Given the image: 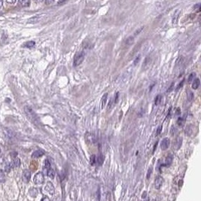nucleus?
<instances>
[{
    "label": "nucleus",
    "instance_id": "f257e3e1",
    "mask_svg": "<svg viewBox=\"0 0 201 201\" xmlns=\"http://www.w3.org/2000/svg\"><path fill=\"white\" fill-rule=\"evenodd\" d=\"M24 112L26 113V115H27L28 118L29 120H31L32 122H33V123H35V124L38 123L39 119H38L37 115L32 109V108H30L29 106H25L24 107Z\"/></svg>",
    "mask_w": 201,
    "mask_h": 201
},
{
    "label": "nucleus",
    "instance_id": "f03ea898",
    "mask_svg": "<svg viewBox=\"0 0 201 201\" xmlns=\"http://www.w3.org/2000/svg\"><path fill=\"white\" fill-rule=\"evenodd\" d=\"M85 58V53L84 51H78L75 54L74 56V61H73V65L75 67L81 65Z\"/></svg>",
    "mask_w": 201,
    "mask_h": 201
},
{
    "label": "nucleus",
    "instance_id": "7ed1b4c3",
    "mask_svg": "<svg viewBox=\"0 0 201 201\" xmlns=\"http://www.w3.org/2000/svg\"><path fill=\"white\" fill-rule=\"evenodd\" d=\"M45 182V178H44V174L41 172L36 173V175L34 177V182L36 185H41L43 184Z\"/></svg>",
    "mask_w": 201,
    "mask_h": 201
},
{
    "label": "nucleus",
    "instance_id": "20e7f679",
    "mask_svg": "<svg viewBox=\"0 0 201 201\" xmlns=\"http://www.w3.org/2000/svg\"><path fill=\"white\" fill-rule=\"evenodd\" d=\"M164 182V180L163 177H161V176H157L156 178H155V182H154V187H155V188H156L157 190H159L160 187H161V186L163 185Z\"/></svg>",
    "mask_w": 201,
    "mask_h": 201
},
{
    "label": "nucleus",
    "instance_id": "39448f33",
    "mask_svg": "<svg viewBox=\"0 0 201 201\" xmlns=\"http://www.w3.org/2000/svg\"><path fill=\"white\" fill-rule=\"evenodd\" d=\"M169 144H170V140L169 138H164L162 141L160 142V148L161 150L165 151L167 150V148L169 146Z\"/></svg>",
    "mask_w": 201,
    "mask_h": 201
},
{
    "label": "nucleus",
    "instance_id": "423d86ee",
    "mask_svg": "<svg viewBox=\"0 0 201 201\" xmlns=\"http://www.w3.org/2000/svg\"><path fill=\"white\" fill-rule=\"evenodd\" d=\"M31 178V173L28 169H25L23 173V180L25 183H28Z\"/></svg>",
    "mask_w": 201,
    "mask_h": 201
},
{
    "label": "nucleus",
    "instance_id": "0eeeda50",
    "mask_svg": "<svg viewBox=\"0 0 201 201\" xmlns=\"http://www.w3.org/2000/svg\"><path fill=\"white\" fill-rule=\"evenodd\" d=\"M182 145V137H178L176 139V141H175V143H174V145H173L174 149L176 151L178 150L181 148Z\"/></svg>",
    "mask_w": 201,
    "mask_h": 201
},
{
    "label": "nucleus",
    "instance_id": "6e6552de",
    "mask_svg": "<svg viewBox=\"0 0 201 201\" xmlns=\"http://www.w3.org/2000/svg\"><path fill=\"white\" fill-rule=\"evenodd\" d=\"M173 157L172 154H169L167 158H166L165 159V161H164V164H163L164 167H169L170 165L172 164V162H173Z\"/></svg>",
    "mask_w": 201,
    "mask_h": 201
},
{
    "label": "nucleus",
    "instance_id": "1a4fd4ad",
    "mask_svg": "<svg viewBox=\"0 0 201 201\" xmlns=\"http://www.w3.org/2000/svg\"><path fill=\"white\" fill-rule=\"evenodd\" d=\"M45 190L48 192L49 194H51V195H53L54 194V187L53 184L50 182L47 183V185L45 187Z\"/></svg>",
    "mask_w": 201,
    "mask_h": 201
},
{
    "label": "nucleus",
    "instance_id": "9d476101",
    "mask_svg": "<svg viewBox=\"0 0 201 201\" xmlns=\"http://www.w3.org/2000/svg\"><path fill=\"white\" fill-rule=\"evenodd\" d=\"M44 154H45V151H44L43 150H36L33 153L32 158H41V157L43 156Z\"/></svg>",
    "mask_w": 201,
    "mask_h": 201
},
{
    "label": "nucleus",
    "instance_id": "9b49d317",
    "mask_svg": "<svg viewBox=\"0 0 201 201\" xmlns=\"http://www.w3.org/2000/svg\"><path fill=\"white\" fill-rule=\"evenodd\" d=\"M107 98H108V93H105L101 99V106H100L101 109H103L105 108V106H106L107 102Z\"/></svg>",
    "mask_w": 201,
    "mask_h": 201
},
{
    "label": "nucleus",
    "instance_id": "f8f14e48",
    "mask_svg": "<svg viewBox=\"0 0 201 201\" xmlns=\"http://www.w3.org/2000/svg\"><path fill=\"white\" fill-rule=\"evenodd\" d=\"M104 160H105V157L103 156V154H99L97 158V163L99 166H101L103 165V162H104Z\"/></svg>",
    "mask_w": 201,
    "mask_h": 201
},
{
    "label": "nucleus",
    "instance_id": "ddd939ff",
    "mask_svg": "<svg viewBox=\"0 0 201 201\" xmlns=\"http://www.w3.org/2000/svg\"><path fill=\"white\" fill-rule=\"evenodd\" d=\"M200 86V78H196L194 79L193 84H192V88L194 90H196Z\"/></svg>",
    "mask_w": 201,
    "mask_h": 201
},
{
    "label": "nucleus",
    "instance_id": "4468645a",
    "mask_svg": "<svg viewBox=\"0 0 201 201\" xmlns=\"http://www.w3.org/2000/svg\"><path fill=\"white\" fill-rule=\"evenodd\" d=\"M39 19H40V16L36 15V16L32 17L31 18H29L27 22L28 23H36V22H38Z\"/></svg>",
    "mask_w": 201,
    "mask_h": 201
},
{
    "label": "nucleus",
    "instance_id": "2eb2a0df",
    "mask_svg": "<svg viewBox=\"0 0 201 201\" xmlns=\"http://www.w3.org/2000/svg\"><path fill=\"white\" fill-rule=\"evenodd\" d=\"M133 42H134V36H129L126 39V41H125V44H126V45H133Z\"/></svg>",
    "mask_w": 201,
    "mask_h": 201
},
{
    "label": "nucleus",
    "instance_id": "dca6fc26",
    "mask_svg": "<svg viewBox=\"0 0 201 201\" xmlns=\"http://www.w3.org/2000/svg\"><path fill=\"white\" fill-rule=\"evenodd\" d=\"M47 176H48L49 178H54V176H55V171H54V170L53 169L50 168L49 169H47Z\"/></svg>",
    "mask_w": 201,
    "mask_h": 201
},
{
    "label": "nucleus",
    "instance_id": "f3484780",
    "mask_svg": "<svg viewBox=\"0 0 201 201\" xmlns=\"http://www.w3.org/2000/svg\"><path fill=\"white\" fill-rule=\"evenodd\" d=\"M178 16H179V12H178V11H176V13H175L174 15H173V20H172L173 23V24H176V23H177Z\"/></svg>",
    "mask_w": 201,
    "mask_h": 201
},
{
    "label": "nucleus",
    "instance_id": "a211bd4d",
    "mask_svg": "<svg viewBox=\"0 0 201 201\" xmlns=\"http://www.w3.org/2000/svg\"><path fill=\"white\" fill-rule=\"evenodd\" d=\"M185 131V133H186V134L187 135V136H189V135H191L192 133H193V126H192V125L187 126Z\"/></svg>",
    "mask_w": 201,
    "mask_h": 201
},
{
    "label": "nucleus",
    "instance_id": "6ab92c4d",
    "mask_svg": "<svg viewBox=\"0 0 201 201\" xmlns=\"http://www.w3.org/2000/svg\"><path fill=\"white\" fill-rule=\"evenodd\" d=\"M90 163L91 166L95 165V164L97 163V157H96L95 154H93L90 156Z\"/></svg>",
    "mask_w": 201,
    "mask_h": 201
},
{
    "label": "nucleus",
    "instance_id": "aec40b11",
    "mask_svg": "<svg viewBox=\"0 0 201 201\" xmlns=\"http://www.w3.org/2000/svg\"><path fill=\"white\" fill-rule=\"evenodd\" d=\"M18 3L22 7H28L30 5V2L29 1H26V0H22V1H20Z\"/></svg>",
    "mask_w": 201,
    "mask_h": 201
},
{
    "label": "nucleus",
    "instance_id": "412c9836",
    "mask_svg": "<svg viewBox=\"0 0 201 201\" xmlns=\"http://www.w3.org/2000/svg\"><path fill=\"white\" fill-rule=\"evenodd\" d=\"M35 45H36V43H35V42L33 41H30V42H27V43L25 44V45H23L24 47H28V48H31V47H34Z\"/></svg>",
    "mask_w": 201,
    "mask_h": 201
},
{
    "label": "nucleus",
    "instance_id": "4be33fe9",
    "mask_svg": "<svg viewBox=\"0 0 201 201\" xmlns=\"http://www.w3.org/2000/svg\"><path fill=\"white\" fill-rule=\"evenodd\" d=\"M12 164H13V167H19L20 165V160L19 158H16L12 162Z\"/></svg>",
    "mask_w": 201,
    "mask_h": 201
},
{
    "label": "nucleus",
    "instance_id": "5701e85b",
    "mask_svg": "<svg viewBox=\"0 0 201 201\" xmlns=\"http://www.w3.org/2000/svg\"><path fill=\"white\" fill-rule=\"evenodd\" d=\"M187 99H188V100H192L194 99V93H193V92H192L191 90H187Z\"/></svg>",
    "mask_w": 201,
    "mask_h": 201
},
{
    "label": "nucleus",
    "instance_id": "b1692460",
    "mask_svg": "<svg viewBox=\"0 0 201 201\" xmlns=\"http://www.w3.org/2000/svg\"><path fill=\"white\" fill-rule=\"evenodd\" d=\"M12 167H13V164H12V162H11V163H8V164L5 165V171H6L7 173H9L10 170L11 169Z\"/></svg>",
    "mask_w": 201,
    "mask_h": 201
},
{
    "label": "nucleus",
    "instance_id": "393cba45",
    "mask_svg": "<svg viewBox=\"0 0 201 201\" xmlns=\"http://www.w3.org/2000/svg\"><path fill=\"white\" fill-rule=\"evenodd\" d=\"M161 100H162V96H161V95H158L156 97L155 99H154L155 105H159L161 103Z\"/></svg>",
    "mask_w": 201,
    "mask_h": 201
},
{
    "label": "nucleus",
    "instance_id": "a878e982",
    "mask_svg": "<svg viewBox=\"0 0 201 201\" xmlns=\"http://www.w3.org/2000/svg\"><path fill=\"white\" fill-rule=\"evenodd\" d=\"M184 123H185V118H183V117H178V119L177 120V124L179 126H182Z\"/></svg>",
    "mask_w": 201,
    "mask_h": 201
},
{
    "label": "nucleus",
    "instance_id": "bb28decb",
    "mask_svg": "<svg viewBox=\"0 0 201 201\" xmlns=\"http://www.w3.org/2000/svg\"><path fill=\"white\" fill-rule=\"evenodd\" d=\"M152 171H153V168H152V167H150L149 168H148V171H147V174H146V178H147V179H149V178H150V176H151V175L152 173Z\"/></svg>",
    "mask_w": 201,
    "mask_h": 201
},
{
    "label": "nucleus",
    "instance_id": "cd10ccee",
    "mask_svg": "<svg viewBox=\"0 0 201 201\" xmlns=\"http://www.w3.org/2000/svg\"><path fill=\"white\" fill-rule=\"evenodd\" d=\"M29 194H31L33 196H37V194H38V191H37L36 188H34V187H33V188L29 191Z\"/></svg>",
    "mask_w": 201,
    "mask_h": 201
},
{
    "label": "nucleus",
    "instance_id": "c85d7f7f",
    "mask_svg": "<svg viewBox=\"0 0 201 201\" xmlns=\"http://www.w3.org/2000/svg\"><path fill=\"white\" fill-rule=\"evenodd\" d=\"M5 135L9 138H12L13 136H14V133H13V131L10 130H6L5 131Z\"/></svg>",
    "mask_w": 201,
    "mask_h": 201
},
{
    "label": "nucleus",
    "instance_id": "c756f323",
    "mask_svg": "<svg viewBox=\"0 0 201 201\" xmlns=\"http://www.w3.org/2000/svg\"><path fill=\"white\" fill-rule=\"evenodd\" d=\"M5 180V173L2 171V169H0V182H4Z\"/></svg>",
    "mask_w": 201,
    "mask_h": 201
},
{
    "label": "nucleus",
    "instance_id": "7c9ffc66",
    "mask_svg": "<svg viewBox=\"0 0 201 201\" xmlns=\"http://www.w3.org/2000/svg\"><path fill=\"white\" fill-rule=\"evenodd\" d=\"M51 168V163L49 162L48 160H45V169H49Z\"/></svg>",
    "mask_w": 201,
    "mask_h": 201
},
{
    "label": "nucleus",
    "instance_id": "2f4dec72",
    "mask_svg": "<svg viewBox=\"0 0 201 201\" xmlns=\"http://www.w3.org/2000/svg\"><path fill=\"white\" fill-rule=\"evenodd\" d=\"M195 76H196V74L194 72H192L191 75L188 76V82H191L192 80L194 79V78H195Z\"/></svg>",
    "mask_w": 201,
    "mask_h": 201
},
{
    "label": "nucleus",
    "instance_id": "473e14b6",
    "mask_svg": "<svg viewBox=\"0 0 201 201\" xmlns=\"http://www.w3.org/2000/svg\"><path fill=\"white\" fill-rule=\"evenodd\" d=\"M184 82H185V79H184V78H183V80H182V81L179 83V84H178V85L177 86L176 89V91H178V90H179V89L181 88V87L183 86V84H184Z\"/></svg>",
    "mask_w": 201,
    "mask_h": 201
},
{
    "label": "nucleus",
    "instance_id": "72a5a7b5",
    "mask_svg": "<svg viewBox=\"0 0 201 201\" xmlns=\"http://www.w3.org/2000/svg\"><path fill=\"white\" fill-rule=\"evenodd\" d=\"M176 132H177V130L176 129V127H175L174 126H172L171 130H170V134H171L172 136H173V135L176 133Z\"/></svg>",
    "mask_w": 201,
    "mask_h": 201
},
{
    "label": "nucleus",
    "instance_id": "f704fd0d",
    "mask_svg": "<svg viewBox=\"0 0 201 201\" xmlns=\"http://www.w3.org/2000/svg\"><path fill=\"white\" fill-rule=\"evenodd\" d=\"M143 29H144V27H142L141 28H139V29L136 30V31L134 33V36H136L139 33H141V32H142V30Z\"/></svg>",
    "mask_w": 201,
    "mask_h": 201
},
{
    "label": "nucleus",
    "instance_id": "c9c22d12",
    "mask_svg": "<svg viewBox=\"0 0 201 201\" xmlns=\"http://www.w3.org/2000/svg\"><path fill=\"white\" fill-rule=\"evenodd\" d=\"M161 131H162V126H160L159 127L157 130V132H156V136H159V135L161 133Z\"/></svg>",
    "mask_w": 201,
    "mask_h": 201
},
{
    "label": "nucleus",
    "instance_id": "e433bc0d",
    "mask_svg": "<svg viewBox=\"0 0 201 201\" xmlns=\"http://www.w3.org/2000/svg\"><path fill=\"white\" fill-rule=\"evenodd\" d=\"M140 58H141V57H140V56L139 55V56H137V57H136V59H135V61H134V63H133V64H134L135 65H136L139 63V60H140Z\"/></svg>",
    "mask_w": 201,
    "mask_h": 201
},
{
    "label": "nucleus",
    "instance_id": "4c0bfd02",
    "mask_svg": "<svg viewBox=\"0 0 201 201\" xmlns=\"http://www.w3.org/2000/svg\"><path fill=\"white\" fill-rule=\"evenodd\" d=\"M112 99H110L109 100V103H108V108L110 109V107H112Z\"/></svg>",
    "mask_w": 201,
    "mask_h": 201
},
{
    "label": "nucleus",
    "instance_id": "58836bf2",
    "mask_svg": "<svg viewBox=\"0 0 201 201\" xmlns=\"http://www.w3.org/2000/svg\"><path fill=\"white\" fill-rule=\"evenodd\" d=\"M118 95H119V93H116V95H115V103H117V98H118Z\"/></svg>",
    "mask_w": 201,
    "mask_h": 201
},
{
    "label": "nucleus",
    "instance_id": "ea45409f",
    "mask_svg": "<svg viewBox=\"0 0 201 201\" xmlns=\"http://www.w3.org/2000/svg\"><path fill=\"white\" fill-rule=\"evenodd\" d=\"M100 200V193H99V189L97 191V200L99 201Z\"/></svg>",
    "mask_w": 201,
    "mask_h": 201
},
{
    "label": "nucleus",
    "instance_id": "a19ab883",
    "mask_svg": "<svg viewBox=\"0 0 201 201\" xmlns=\"http://www.w3.org/2000/svg\"><path fill=\"white\" fill-rule=\"evenodd\" d=\"M173 86H174V84H173H173H172V85L170 86V87H169V89L167 90V92H170V91L172 90V89H173Z\"/></svg>",
    "mask_w": 201,
    "mask_h": 201
},
{
    "label": "nucleus",
    "instance_id": "79ce46f5",
    "mask_svg": "<svg viewBox=\"0 0 201 201\" xmlns=\"http://www.w3.org/2000/svg\"><path fill=\"white\" fill-rule=\"evenodd\" d=\"M180 114H181L180 108H177V110H176V115H179Z\"/></svg>",
    "mask_w": 201,
    "mask_h": 201
},
{
    "label": "nucleus",
    "instance_id": "37998d69",
    "mask_svg": "<svg viewBox=\"0 0 201 201\" xmlns=\"http://www.w3.org/2000/svg\"><path fill=\"white\" fill-rule=\"evenodd\" d=\"M200 3H198V4H196V5H194V8H195V9H196V8H200Z\"/></svg>",
    "mask_w": 201,
    "mask_h": 201
},
{
    "label": "nucleus",
    "instance_id": "c03bdc74",
    "mask_svg": "<svg viewBox=\"0 0 201 201\" xmlns=\"http://www.w3.org/2000/svg\"><path fill=\"white\" fill-rule=\"evenodd\" d=\"M42 201H50V200H49V198H48V197H47V196H45V197L42 200Z\"/></svg>",
    "mask_w": 201,
    "mask_h": 201
},
{
    "label": "nucleus",
    "instance_id": "a18cd8bd",
    "mask_svg": "<svg viewBox=\"0 0 201 201\" xmlns=\"http://www.w3.org/2000/svg\"><path fill=\"white\" fill-rule=\"evenodd\" d=\"M53 2H54L53 1H46V2H45V3L47 4V5H50V4H52Z\"/></svg>",
    "mask_w": 201,
    "mask_h": 201
},
{
    "label": "nucleus",
    "instance_id": "49530a36",
    "mask_svg": "<svg viewBox=\"0 0 201 201\" xmlns=\"http://www.w3.org/2000/svg\"><path fill=\"white\" fill-rule=\"evenodd\" d=\"M157 145H158V142H157L155 143V145H154V149H153V153L154 152V151H155V149H156V148H157Z\"/></svg>",
    "mask_w": 201,
    "mask_h": 201
},
{
    "label": "nucleus",
    "instance_id": "de8ad7c7",
    "mask_svg": "<svg viewBox=\"0 0 201 201\" xmlns=\"http://www.w3.org/2000/svg\"><path fill=\"white\" fill-rule=\"evenodd\" d=\"M65 2H66L65 1V2H58L57 3L59 4V5H63V4H65Z\"/></svg>",
    "mask_w": 201,
    "mask_h": 201
},
{
    "label": "nucleus",
    "instance_id": "09e8293b",
    "mask_svg": "<svg viewBox=\"0 0 201 201\" xmlns=\"http://www.w3.org/2000/svg\"><path fill=\"white\" fill-rule=\"evenodd\" d=\"M146 194H147V192H146V191L144 192V193H143V195H142V198H144V197H145V196H146Z\"/></svg>",
    "mask_w": 201,
    "mask_h": 201
},
{
    "label": "nucleus",
    "instance_id": "8fccbe9b",
    "mask_svg": "<svg viewBox=\"0 0 201 201\" xmlns=\"http://www.w3.org/2000/svg\"><path fill=\"white\" fill-rule=\"evenodd\" d=\"M2 1H0V8H2Z\"/></svg>",
    "mask_w": 201,
    "mask_h": 201
},
{
    "label": "nucleus",
    "instance_id": "3c124183",
    "mask_svg": "<svg viewBox=\"0 0 201 201\" xmlns=\"http://www.w3.org/2000/svg\"><path fill=\"white\" fill-rule=\"evenodd\" d=\"M0 153H1V148H0Z\"/></svg>",
    "mask_w": 201,
    "mask_h": 201
}]
</instances>
